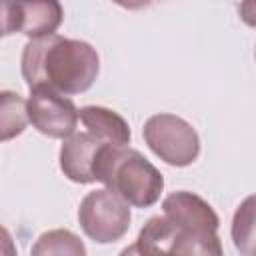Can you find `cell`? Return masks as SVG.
Returning a JSON list of instances; mask_svg holds the SVG:
<instances>
[{
    "mask_svg": "<svg viewBox=\"0 0 256 256\" xmlns=\"http://www.w3.org/2000/svg\"><path fill=\"white\" fill-rule=\"evenodd\" d=\"M174 248V230L170 222L162 216H152L140 230L136 244L132 248H126L124 252H140V254H172Z\"/></svg>",
    "mask_w": 256,
    "mask_h": 256,
    "instance_id": "obj_10",
    "label": "cell"
},
{
    "mask_svg": "<svg viewBox=\"0 0 256 256\" xmlns=\"http://www.w3.org/2000/svg\"><path fill=\"white\" fill-rule=\"evenodd\" d=\"M14 32L28 38H42L56 34L64 20L60 0H12Z\"/></svg>",
    "mask_w": 256,
    "mask_h": 256,
    "instance_id": "obj_8",
    "label": "cell"
},
{
    "mask_svg": "<svg viewBox=\"0 0 256 256\" xmlns=\"http://www.w3.org/2000/svg\"><path fill=\"white\" fill-rule=\"evenodd\" d=\"M108 144L94 136L92 132H72L64 138L60 148V170L64 176L78 184H92L94 180V162L100 148Z\"/></svg>",
    "mask_w": 256,
    "mask_h": 256,
    "instance_id": "obj_7",
    "label": "cell"
},
{
    "mask_svg": "<svg viewBox=\"0 0 256 256\" xmlns=\"http://www.w3.org/2000/svg\"><path fill=\"white\" fill-rule=\"evenodd\" d=\"M32 254L34 256H48V254H70V256H84L86 254V246L82 244V240L64 228H56V230H48L44 234H40V238L36 240V244L32 246Z\"/></svg>",
    "mask_w": 256,
    "mask_h": 256,
    "instance_id": "obj_12",
    "label": "cell"
},
{
    "mask_svg": "<svg viewBox=\"0 0 256 256\" xmlns=\"http://www.w3.org/2000/svg\"><path fill=\"white\" fill-rule=\"evenodd\" d=\"M26 100L12 90H0V142L20 136L26 130Z\"/></svg>",
    "mask_w": 256,
    "mask_h": 256,
    "instance_id": "obj_11",
    "label": "cell"
},
{
    "mask_svg": "<svg viewBox=\"0 0 256 256\" xmlns=\"http://www.w3.org/2000/svg\"><path fill=\"white\" fill-rule=\"evenodd\" d=\"M162 214L174 230L172 254H222L220 218L204 198L188 190L172 192L162 202Z\"/></svg>",
    "mask_w": 256,
    "mask_h": 256,
    "instance_id": "obj_3",
    "label": "cell"
},
{
    "mask_svg": "<svg viewBox=\"0 0 256 256\" xmlns=\"http://www.w3.org/2000/svg\"><path fill=\"white\" fill-rule=\"evenodd\" d=\"M130 220V204L110 188L92 190L80 200V228L90 240L98 244H110L120 240L128 232Z\"/></svg>",
    "mask_w": 256,
    "mask_h": 256,
    "instance_id": "obj_5",
    "label": "cell"
},
{
    "mask_svg": "<svg viewBox=\"0 0 256 256\" xmlns=\"http://www.w3.org/2000/svg\"><path fill=\"white\" fill-rule=\"evenodd\" d=\"M112 2L126 10H140V8H146L152 0H112Z\"/></svg>",
    "mask_w": 256,
    "mask_h": 256,
    "instance_id": "obj_16",
    "label": "cell"
},
{
    "mask_svg": "<svg viewBox=\"0 0 256 256\" xmlns=\"http://www.w3.org/2000/svg\"><path fill=\"white\" fill-rule=\"evenodd\" d=\"M14 34V6L12 0H0V38Z\"/></svg>",
    "mask_w": 256,
    "mask_h": 256,
    "instance_id": "obj_14",
    "label": "cell"
},
{
    "mask_svg": "<svg viewBox=\"0 0 256 256\" xmlns=\"http://www.w3.org/2000/svg\"><path fill=\"white\" fill-rule=\"evenodd\" d=\"M78 120H82L84 128L98 136L100 140L116 146L130 144V126L128 122L114 110L104 106H84L78 110Z\"/></svg>",
    "mask_w": 256,
    "mask_h": 256,
    "instance_id": "obj_9",
    "label": "cell"
},
{
    "mask_svg": "<svg viewBox=\"0 0 256 256\" xmlns=\"http://www.w3.org/2000/svg\"><path fill=\"white\" fill-rule=\"evenodd\" d=\"M94 180L122 196L130 206L150 208L160 200L164 176L130 146L104 144L94 162Z\"/></svg>",
    "mask_w": 256,
    "mask_h": 256,
    "instance_id": "obj_2",
    "label": "cell"
},
{
    "mask_svg": "<svg viewBox=\"0 0 256 256\" xmlns=\"http://www.w3.org/2000/svg\"><path fill=\"white\" fill-rule=\"evenodd\" d=\"M142 136L148 148L170 166H190L200 154V138L190 122L176 114L160 112L146 120Z\"/></svg>",
    "mask_w": 256,
    "mask_h": 256,
    "instance_id": "obj_4",
    "label": "cell"
},
{
    "mask_svg": "<svg viewBox=\"0 0 256 256\" xmlns=\"http://www.w3.org/2000/svg\"><path fill=\"white\" fill-rule=\"evenodd\" d=\"M232 240L236 250L244 254L254 252V196H248L238 206L232 220Z\"/></svg>",
    "mask_w": 256,
    "mask_h": 256,
    "instance_id": "obj_13",
    "label": "cell"
},
{
    "mask_svg": "<svg viewBox=\"0 0 256 256\" xmlns=\"http://www.w3.org/2000/svg\"><path fill=\"white\" fill-rule=\"evenodd\" d=\"M28 122L48 138H68L78 126V108L74 102L52 88L34 86L26 100Z\"/></svg>",
    "mask_w": 256,
    "mask_h": 256,
    "instance_id": "obj_6",
    "label": "cell"
},
{
    "mask_svg": "<svg viewBox=\"0 0 256 256\" xmlns=\"http://www.w3.org/2000/svg\"><path fill=\"white\" fill-rule=\"evenodd\" d=\"M28 88L46 86L60 94L86 92L100 72V58L92 44L58 34L30 38L20 58Z\"/></svg>",
    "mask_w": 256,
    "mask_h": 256,
    "instance_id": "obj_1",
    "label": "cell"
},
{
    "mask_svg": "<svg viewBox=\"0 0 256 256\" xmlns=\"http://www.w3.org/2000/svg\"><path fill=\"white\" fill-rule=\"evenodd\" d=\"M16 244H14V240H12V236H10V232L4 228V226H0V254H4V256H16Z\"/></svg>",
    "mask_w": 256,
    "mask_h": 256,
    "instance_id": "obj_15",
    "label": "cell"
}]
</instances>
